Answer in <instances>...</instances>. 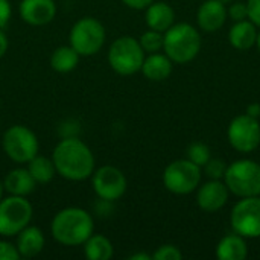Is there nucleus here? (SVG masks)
Wrapping results in <instances>:
<instances>
[{
	"mask_svg": "<svg viewBox=\"0 0 260 260\" xmlns=\"http://www.w3.org/2000/svg\"><path fill=\"white\" fill-rule=\"evenodd\" d=\"M229 143L241 154L254 152L260 146V122L251 116H236L227 128Z\"/></svg>",
	"mask_w": 260,
	"mask_h": 260,
	"instance_id": "obj_11",
	"label": "nucleus"
},
{
	"mask_svg": "<svg viewBox=\"0 0 260 260\" xmlns=\"http://www.w3.org/2000/svg\"><path fill=\"white\" fill-rule=\"evenodd\" d=\"M37 181L27 171V168H15L9 171L3 180V187L9 195L27 197L35 190Z\"/></svg>",
	"mask_w": 260,
	"mask_h": 260,
	"instance_id": "obj_18",
	"label": "nucleus"
},
{
	"mask_svg": "<svg viewBox=\"0 0 260 260\" xmlns=\"http://www.w3.org/2000/svg\"><path fill=\"white\" fill-rule=\"evenodd\" d=\"M18 14L30 26H44L56 17V3L55 0H21Z\"/></svg>",
	"mask_w": 260,
	"mask_h": 260,
	"instance_id": "obj_14",
	"label": "nucleus"
},
{
	"mask_svg": "<svg viewBox=\"0 0 260 260\" xmlns=\"http://www.w3.org/2000/svg\"><path fill=\"white\" fill-rule=\"evenodd\" d=\"M128 260H152V254H148V253H134L131 254Z\"/></svg>",
	"mask_w": 260,
	"mask_h": 260,
	"instance_id": "obj_36",
	"label": "nucleus"
},
{
	"mask_svg": "<svg viewBox=\"0 0 260 260\" xmlns=\"http://www.w3.org/2000/svg\"><path fill=\"white\" fill-rule=\"evenodd\" d=\"M50 232L58 244L79 247L94 233V221L81 207H66L53 216Z\"/></svg>",
	"mask_w": 260,
	"mask_h": 260,
	"instance_id": "obj_2",
	"label": "nucleus"
},
{
	"mask_svg": "<svg viewBox=\"0 0 260 260\" xmlns=\"http://www.w3.org/2000/svg\"><path fill=\"white\" fill-rule=\"evenodd\" d=\"M91 186H93L94 193L101 200L114 203L125 195L128 181H126L125 174L119 168L105 165V166L94 169L91 175Z\"/></svg>",
	"mask_w": 260,
	"mask_h": 260,
	"instance_id": "obj_12",
	"label": "nucleus"
},
{
	"mask_svg": "<svg viewBox=\"0 0 260 260\" xmlns=\"http://www.w3.org/2000/svg\"><path fill=\"white\" fill-rule=\"evenodd\" d=\"M107 32L104 24L93 17L79 18L69 32V44L81 56L96 55L105 44Z\"/></svg>",
	"mask_w": 260,
	"mask_h": 260,
	"instance_id": "obj_6",
	"label": "nucleus"
},
{
	"mask_svg": "<svg viewBox=\"0 0 260 260\" xmlns=\"http://www.w3.org/2000/svg\"><path fill=\"white\" fill-rule=\"evenodd\" d=\"M248 18L260 27V0H247Z\"/></svg>",
	"mask_w": 260,
	"mask_h": 260,
	"instance_id": "obj_32",
	"label": "nucleus"
},
{
	"mask_svg": "<svg viewBox=\"0 0 260 260\" xmlns=\"http://www.w3.org/2000/svg\"><path fill=\"white\" fill-rule=\"evenodd\" d=\"M145 11V21L149 29L165 34L175 23V11L166 2L154 0Z\"/></svg>",
	"mask_w": 260,
	"mask_h": 260,
	"instance_id": "obj_17",
	"label": "nucleus"
},
{
	"mask_svg": "<svg viewBox=\"0 0 260 260\" xmlns=\"http://www.w3.org/2000/svg\"><path fill=\"white\" fill-rule=\"evenodd\" d=\"M84 254L88 260H110L114 256V247L111 241L101 235L93 233L84 244Z\"/></svg>",
	"mask_w": 260,
	"mask_h": 260,
	"instance_id": "obj_22",
	"label": "nucleus"
},
{
	"mask_svg": "<svg viewBox=\"0 0 260 260\" xmlns=\"http://www.w3.org/2000/svg\"><path fill=\"white\" fill-rule=\"evenodd\" d=\"M145 50L137 38L123 35L116 38L108 50L110 67L120 76H131L142 70L145 61Z\"/></svg>",
	"mask_w": 260,
	"mask_h": 260,
	"instance_id": "obj_4",
	"label": "nucleus"
},
{
	"mask_svg": "<svg viewBox=\"0 0 260 260\" xmlns=\"http://www.w3.org/2000/svg\"><path fill=\"white\" fill-rule=\"evenodd\" d=\"M256 46H257V49H259V52H260V30L257 32V40H256Z\"/></svg>",
	"mask_w": 260,
	"mask_h": 260,
	"instance_id": "obj_37",
	"label": "nucleus"
},
{
	"mask_svg": "<svg viewBox=\"0 0 260 260\" xmlns=\"http://www.w3.org/2000/svg\"><path fill=\"white\" fill-rule=\"evenodd\" d=\"M257 32H259L257 26L250 18L242 21H235V24L230 27L229 32V41L238 50H248L253 46H256Z\"/></svg>",
	"mask_w": 260,
	"mask_h": 260,
	"instance_id": "obj_20",
	"label": "nucleus"
},
{
	"mask_svg": "<svg viewBox=\"0 0 260 260\" xmlns=\"http://www.w3.org/2000/svg\"><path fill=\"white\" fill-rule=\"evenodd\" d=\"M227 163L222 158H210L203 168L204 174L209 177V180H224L225 171H227Z\"/></svg>",
	"mask_w": 260,
	"mask_h": 260,
	"instance_id": "obj_27",
	"label": "nucleus"
},
{
	"mask_svg": "<svg viewBox=\"0 0 260 260\" xmlns=\"http://www.w3.org/2000/svg\"><path fill=\"white\" fill-rule=\"evenodd\" d=\"M3 190H5V187H3V183L0 181V200L3 198Z\"/></svg>",
	"mask_w": 260,
	"mask_h": 260,
	"instance_id": "obj_38",
	"label": "nucleus"
},
{
	"mask_svg": "<svg viewBox=\"0 0 260 260\" xmlns=\"http://www.w3.org/2000/svg\"><path fill=\"white\" fill-rule=\"evenodd\" d=\"M27 171L30 172V175L34 177V180L37 181V184H47L50 183L55 175H56V168L52 158L44 157V155H35L32 160H29L26 163Z\"/></svg>",
	"mask_w": 260,
	"mask_h": 260,
	"instance_id": "obj_24",
	"label": "nucleus"
},
{
	"mask_svg": "<svg viewBox=\"0 0 260 260\" xmlns=\"http://www.w3.org/2000/svg\"><path fill=\"white\" fill-rule=\"evenodd\" d=\"M248 116H251V117H254V119H259L260 117V104L257 102H254V104H250L248 107H247V111H245Z\"/></svg>",
	"mask_w": 260,
	"mask_h": 260,
	"instance_id": "obj_35",
	"label": "nucleus"
},
{
	"mask_svg": "<svg viewBox=\"0 0 260 260\" xmlns=\"http://www.w3.org/2000/svg\"><path fill=\"white\" fill-rule=\"evenodd\" d=\"M15 238H17L15 247L21 257L30 259V257L38 256L44 250V245H46L44 233L35 225L29 224Z\"/></svg>",
	"mask_w": 260,
	"mask_h": 260,
	"instance_id": "obj_16",
	"label": "nucleus"
},
{
	"mask_svg": "<svg viewBox=\"0 0 260 260\" xmlns=\"http://www.w3.org/2000/svg\"><path fill=\"white\" fill-rule=\"evenodd\" d=\"M219 2H222L224 5H230V3H233L235 0H219Z\"/></svg>",
	"mask_w": 260,
	"mask_h": 260,
	"instance_id": "obj_39",
	"label": "nucleus"
},
{
	"mask_svg": "<svg viewBox=\"0 0 260 260\" xmlns=\"http://www.w3.org/2000/svg\"><path fill=\"white\" fill-rule=\"evenodd\" d=\"M163 41H165V34L154 30V29L143 32L139 38V43H140L142 49L145 50V53L161 52L163 50Z\"/></svg>",
	"mask_w": 260,
	"mask_h": 260,
	"instance_id": "obj_25",
	"label": "nucleus"
},
{
	"mask_svg": "<svg viewBox=\"0 0 260 260\" xmlns=\"http://www.w3.org/2000/svg\"><path fill=\"white\" fill-rule=\"evenodd\" d=\"M224 183L230 193L247 198L260 195V165L254 160L242 158L227 166Z\"/></svg>",
	"mask_w": 260,
	"mask_h": 260,
	"instance_id": "obj_5",
	"label": "nucleus"
},
{
	"mask_svg": "<svg viewBox=\"0 0 260 260\" xmlns=\"http://www.w3.org/2000/svg\"><path fill=\"white\" fill-rule=\"evenodd\" d=\"M227 14L229 17L233 20V21H242V20H247L248 18V8H247V3L244 2H233L230 3V8L227 9Z\"/></svg>",
	"mask_w": 260,
	"mask_h": 260,
	"instance_id": "obj_29",
	"label": "nucleus"
},
{
	"mask_svg": "<svg viewBox=\"0 0 260 260\" xmlns=\"http://www.w3.org/2000/svg\"><path fill=\"white\" fill-rule=\"evenodd\" d=\"M12 15V8L9 0H0V29L6 27Z\"/></svg>",
	"mask_w": 260,
	"mask_h": 260,
	"instance_id": "obj_31",
	"label": "nucleus"
},
{
	"mask_svg": "<svg viewBox=\"0 0 260 260\" xmlns=\"http://www.w3.org/2000/svg\"><path fill=\"white\" fill-rule=\"evenodd\" d=\"M21 256L15 247V244L0 239V260H20Z\"/></svg>",
	"mask_w": 260,
	"mask_h": 260,
	"instance_id": "obj_30",
	"label": "nucleus"
},
{
	"mask_svg": "<svg viewBox=\"0 0 260 260\" xmlns=\"http://www.w3.org/2000/svg\"><path fill=\"white\" fill-rule=\"evenodd\" d=\"M172 61L166 53H148L142 64V73L146 79L154 82H161L168 79L172 73Z\"/></svg>",
	"mask_w": 260,
	"mask_h": 260,
	"instance_id": "obj_19",
	"label": "nucleus"
},
{
	"mask_svg": "<svg viewBox=\"0 0 260 260\" xmlns=\"http://www.w3.org/2000/svg\"><path fill=\"white\" fill-rule=\"evenodd\" d=\"M230 190L222 180H209L197 189V204L207 213H216L225 207Z\"/></svg>",
	"mask_w": 260,
	"mask_h": 260,
	"instance_id": "obj_13",
	"label": "nucleus"
},
{
	"mask_svg": "<svg viewBox=\"0 0 260 260\" xmlns=\"http://www.w3.org/2000/svg\"><path fill=\"white\" fill-rule=\"evenodd\" d=\"M8 47H9V40L6 34L3 32V29H0V58L5 56V53L8 52Z\"/></svg>",
	"mask_w": 260,
	"mask_h": 260,
	"instance_id": "obj_34",
	"label": "nucleus"
},
{
	"mask_svg": "<svg viewBox=\"0 0 260 260\" xmlns=\"http://www.w3.org/2000/svg\"><path fill=\"white\" fill-rule=\"evenodd\" d=\"M183 259V253L177 245L172 244H165L161 247H158L155 250V253L152 254V260H181Z\"/></svg>",
	"mask_w": 260,
	"mask_h": 260,
	"instance_id": "obj_28",
	"label": "nucleus"
},
{
	"mask_svg": "<svg viewBox=\"0 0 260 260\" xmlns=\"http://www.w3.org/2000/svg\"><path fill=\"white\" fill-rule=\"evenodd\" d=\"M203 46L200 30L189 23H174L165 32L163 52L172 62L187 64L193 61Z\"/></svg>",
	"mask_w": 260,
	"mask_h": 260,
	"instance_id": "obj_3",
	"label": "nucleus"
},
{
	"mask_svg": "<svg viewBox=\"0 0 260 260\" xmlns=\"http://www.w3.org/2000/svg\"><path fill=\"white\" fill-rule=\"evenodd\" d=\"M248 256V245L244 236L232 233L224 236L216 245V257L219 260H245Z\"/></svg>",
	"mask_w": 260,
	"mask_h": 260,
	"instance_id": "obj_21",
	"label": "nucleus"
},
{
	"mask_svg": "<svg viewBox=\"0 0 260 260\" xmlns=\"http://www.w3.org/2000/svg\"><path fill=\"white\" fill-rule=\"evenodd\" d=\"M128 8L131 9H136V11H142V9H146L154 0H122Z\"/></svg>",
	"mask_w": 260,
	"mask_h": 260,
	"instance_id": "obj_33",
	"label": "nucleus"
},
{
	"mask_svg": "<svg viewBox=\"0 0 260 260\" xmlns=\"http://www.w3.org/2000/svg\"><path fill=\"white\" fill-rule=\"evenodd\" d=\"M230 224L233 232L245 239L260 238V195L241 198L232 209Z\"/></svg>",
	"mask_w": 260,
	"mask_h": 260,
	"instance_id": "obj_10",
	"label": "nucleus"
},
{
	"mask_svg": "<svg viewBox=\"0 0 260 260\" xmlns=\"http://www.w3.org/2000/svg\"><path fill=\"white\" fill-rule=\"evenodd\" d=\"M2 146L9 160L24 165L32 160L40 149L37 134L24 125L9 126L2 137Z\"/></svg>",
	"mask_w": 260,
	"mask_h": 260,
	"instance_id": "obj_7",
	"label": "nucleus"
},
{
	"mask_svg": "<svg viewBox=\"0 0 260 260\" xmlns=\"http://www.w3.org/2000/svg\"><path fill=\"white\" fill-rule=\"evenodd\" d=\"M227 8L219 0H206L197 11L198 27L204 32H216L227 21Z\"/></svg>",
	"mask_w": 260,
	"mask_h": 260,
	"instance_id": "obj_15",
	"label": "nucleus"
},
{
	"mask_svg": "<svg viewBox=\"0 0 260 260\" xmlns=\"http://www.w3.org/2000/svg\"><path fill=\"white\" fill-rule=\"evenodd\" d=\"M34 209L26 197L9 195L0 200V236H17L32 221Z\"/></svg>",
	"mask_w": 260,
	"mask_h": 260,
	"instance_id": "obj_8",
	"label": "nucleus"
},
{
	"mask_svg": "<svg viewBox=\"0 0 260 260\" xmlns=\"http://www.w3.org/2000/svg\"><path fill=\"white\" fill-rule=\"evenodd\" d=\"M165 187L175 195H189L201 184V168L189 158H180L169 163L163 172Z\"/></svg>",
	"mask_w": 260,
	"mask_h": 260,
	"instance_id": "obj_9",
	"label": "nucleus"
},
{
	"mask_svg": "<svg viewBox=\"0 0 260 260\" xmlns=\"http://www.w3.org/2000/svg\"><path fill=\"white\" fill-rule=\"evenodd\" d=\"M81 55L69 44L56 47L50 55V67L58 73H70L79 64Z\"/></svg>",
	"mask_w": 260,
	"mask_h": 260,
	"instance_id": "obj_23",
	"label": "nucleus"
},
{
	"mask_svg": "<svg viewBox=\"0 0 260 260\" xmlns=\"http://www.w3.org/2000/svg\"><path fill=\"white\" fill-rule=\"evenodd\" d=\"M56 174L69 181H84L91 178L96 161L91 149L78 136L62 137L52 152Z\"/></svg>",
	"mask_w": 260,
	"mask_h": 260,
	"instance_id": "obj_1",
	"label": "nucleus"
},
{
	"mask_svg": "<svg viewBox=\"0 0 260 260\" xmlns=\"http://www.w3.org/2000/svg\"><path fill=\"white\" fill-rule=\"evenodd\" d=\"M186 155H187L186 158H189L192 163H195L200 168H203L212 158L210 148L203 142H195V143L189 145V148L186 151Z\"/></svg>",
	"mask_w": 260,
	"mask_h": 260,
	"instance_id": "obj_26",
	"label": "nucleus"
}]
</instances>
